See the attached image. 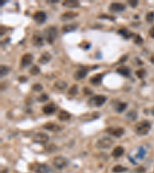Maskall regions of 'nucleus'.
Segmentation results:
<instances>
[{
    "instance_id": "obj_44",
    "label": "nucleus",
    "mask_w": 154,
    "mask_h": 173,
    "mask_svg": "<svg viewBox=\"0 0 154 173\" xmlns=\"http://www.w3.org/2000/svg\"><path fill=\"white\" fill-rule=\"evenodd\" d=\"M127 55H123V56H122V58L119 60V63H123L127 59Z\"/></svg>"
},
{
    "instance_id": "obj_37",
    "label": "nucleus",
    "mask_w": 154,
    "mask_h": 173,
    "mask_svg": "<svg viewBox=\"0 0 154 173\" xmlns=\"http://www.w3.org/2000/svg\"><path fill=\"white\" fill-rule=\"evenodd\" d=\"M32 89H33V90L35 91V92H40V91L42 90V86L39 83L35 84V85H33Z\"/></svg>"
},
{
    "instance_id": "obj_3",
    "label": "nucleus",
    "mask_w": 154,
    "mask_h": 173,
    "mask_svg": "<svg viewBox=\"0 0 154 173\" xmlns=\"http://www.w3.org/2000/svg\"><path fill=\"white\" fill-rule=\"evenodd\" d=\"M114 143V141L108 136H105L103 138H99L96 143V147L99 149H107L112 147Z\"/></svg>"
},
{
    "instance_id": "obj_12",
    "label": "nucleus",
    "mask_w": 154,
    "mask_h": 173,
    "mask_svg": "<svg viewBox=\"0 0 154 173\" xmlns=\"http://www.w3.org/2000/svg\"><path fill=\"white\" fill-rule=\"evenodd\" d=\"M42 127L44 128L45 129L49 130V131H54V132H57V131H60L62 129V126H60V125L53 122L46 123V124H44V125H42Z\"/></svg>"
},
{
    "instance_id": "obj_28",
    "label": "nucleus",
    "mask_w": 154,
    "mask_h": 173,
    "mask_svg": "<svg viewBox=\"0 0 154 173\" xmlns=\"http://www.w3.org/2000/svg\"><path fill=\"white\" fill-rule=\"evenodd\" d=\"M11 70L10 67L7 66H1V69H0V74H1V77L6 76L8 75L9 72Z\"/></svg>"
},
{
    "instance_id": "obj_9",
    "label": "nucleus",
    "mask_w": 154,
    "mask_h": 173,
    "mask_svg": "<svg viewBox=\"0 0 154 173\" xmlns=\"http://www.w3.org/2000/svg\"><path fill=\"white\" fill-rule=\"evenodd\" d=\"M106 132L111 135V136H113L117 138H119L123 136L125 131H124V129L122 127H118V128H113V127H110L106 129Z\"/></svg>"
},
{
    "instance_id": "obj_24",
    "label": "nucleus",
    "mask_w": 154,
    "mask_h": 173,
    "mask_svg": "<svg viewBox=\"0 0 154 173\" xmlns=\"http://www.w3.org/2000/svg\"><path fill=\"white\" fill-rule=\"evenodd\" d=\"M71 118V115L66 111L64 110H61L59 114H58V118L59 120L62 121V122H65V121H68L69 118Z\"/></svg>"
},
{
    "instance_id": "obj_38",
    "label": "nucleus",
    "mask_w": 154,
    "mask_h": 173,
    "mask_svg": "<svg viewBox=\"0 0 154 173\" xmlns=\"http://www.w3.org/2000/svg\"><path fill=\"white\" fill-rule=\"evenodd\" d=\"M145 153L146 152L145 150L143 149V148H139V152H138V156H137V157L139 158H143V157H144V156H145Z\"/></svg>"
},
{
    "instance_id": "obj_4",
    "label": "nucleus",
    "mask_w": 154,
    "mask_h": 173,
    "mask_svg": "<svg viewBox=\"0 0 154 173\" xmlns=\"http://www.w3.org/2000/svg\"><path fill=\"white\" fill-rule=\"evenodd\" d=\"M53 164L57 169H62L68 165L69 159L63 156H56L53 158Z\"/></svg>"
},
{
    "instance_id": "obj_21",
    "label": "nucleus",
    "mask_w": 154,
    "mask_h": 173,
    "mask_svg": "<svg viewBox=\"0 0 154 173\" xmlns=\"http://www.w3.org/2000/svg\"><path fill=\"white\" fill-rule=\"evenodd\" d=\"M117 72L119 73V75H121L122 76L130 77L131 71H130V69L127 66H120L117 69Z\"/></svg>"
},
{
    "instance_id": "obj_25",
    "label": "nucleus",
    "mask_w": 154,
    "mask_h": 173,
    "mask_svg": "<svg viewBox=\"0 0 154 173\" xmlns=\"http://www.w3.org/2000/svg\"><path fill=\"white\" fill-rule=\"evenodd\" d=\"M118 33H119V35H121L124 39H130L131 37H133V35H134L133 33H131L130 31L127 30L126 29H119V30L118 31Z\"/></svg>"
},
{
    "instance_id": "obj_6",
    "label": "nucleus",
    "mask_w": 154,
    "mask_h": 173,
    "mask_svg": "<svg viewBox=\"0 0 154 173\" xmlns=\"http://www.w3.org/2000/svg\"><path fill=\"white\" fill-rule=\"evenodd\" d=\"M106 99H107V98L106 96L102 95H95L92 98H91L89 99V104L91 106L100 107V106L103 105L104 103L106 102Z\"/></svg>"
},
{
    "instance_id": "obj_42",
    "label": "nucleus",
    "mask_w": 154,
    "mask_h": 173,
    "mask_svg": "<svg viewBox=\"0 0 154 173\" xmlns=\"http://www.w3.org/2000/svg\"><path fill=\"white\" fill-rule=\"evenodd\" d=\"M19 82H26L27 81V78L25 76H20L19 77Z\"/></svg>"
},
{
    "instance_id": "obj_17",
    "label": "nucleus",
    "mask_w": 154,
    "mask_h": 173,
    "mask_svg": "<svg viewBox=\"0 0 154 173\" xmlns=\"http://www.w3.org/2000/svg\"><path fill=\"white\" fill-rule=\"evenodd\" d=\"M103 77V74L98 73V74L94 75L93 76L91 77L90 79H89V82L93 86H99V85L102 83Z\"/></svg>"
},
{
    "instance_id": "obj_32",
    "label": "nucleus",
    "mask_w": 154,
    "mask_h": 173,
    "mask_svg": "<svg viewBox=\"0 0 154 173\" xmlns=\"http://www.w3.org/2000/svg\"><path fill=\"white\" fill-rule=\"evenodd\" d=\"M146 72L144 69H139L136 71V75L139 79H143L146 76Z\"/></svg>"
},
{
    "instance_id": "obj_40",
    "label": "nucleus",
    "mask_w": 154,
    "mask_h": 173,
    "mask_svg": "<svg viewBox=\"0 0 154 173\" xmlns=\"http://www.w3.org/2000/svg\"><path fill=\"white\" fill-rule=\"evenodd\" d=\"M83 92L85 93V95H92V91L88 87H85L83 89Z\"/></svg>"
},
{
    "instance_id": "obj_27",
    "label": "nucleus",
    "mask_w": 154,
    "mask_h": 173,
    "mask_svg": "<svg viewBox=\"0 0 154 173\" xmlns=\"http://www.w3.org/2000/svg\"><path fill=\"white\" fill-rule=\"evenodd\" d=\"M54 86L59 90H64L66 89V87H67V83L62 80H58L55 82Z\"/></svg>"
},
{
    "instance_id": "obj_46",
    "label": "nucleus",
    "mask_w": 154,
    "mask_h": 173,
    "mask_svg": "<svg viewBox=\"0 0 154 173\" xmlns=\"http://www.w3.org/2000/svg\"><path fill=\"white\" fill-rule=\"evenodd\" d=\"M151 113H152L153 116H154V106L151 109Z\"/></svg>"
},
{
    "instance_id": "obj_35",
    "label": "nucleus",
    "mask_w": 154,
    "mask_h": 173,
    "mask_svg": "<svg viewBox=\"0 0 154 173\" xmlns=\"http://www.w3.org/2000/svg\"><path fill=\"white\" fill-rule=\"evenodd\" d=\"M68 93L69 95H76L77 93H78V86H77L76 85H73V86L69 89Z\"/></svg>"
},
{
    "instance_id": "obj_45",
    "label": "nucleus",
    "mask_w": 154,
    "mask_h": 173,
    "mask_svg": "<svg viewBox=\"0 0 154 173\" xmlns=\"http://www.w3.org/2000/svg\"><path fill=\"white\" fill-rule=\"evenodd\" d=\"M59 2V1H58V0H49L48 2H49V3H55V2Z\"/></svg>"
},
{
    "instance_id": "obj_23",
    "label": "nucleus",
    "mask_w": 154,
    "mask_h": 173,
    "mask_svg": "<svg viewBox=\"0 0 154 173\" xmlns=\"http://www.w3.org/2000/svg\"><path fill=\"white\" fill-rule=\"evenodd\" d=\"M124 153V148L123 146H117L113 149L112 152V156L114 158H119Z\"/></svg>"
},
{
    "instance_id": "obj_10",
    "label": "nucleus",
    "mask_w": 154,
    "mask_h": 173,
    "mask_svg": "<svg viewBox=\"0 0 154 173\" xmlns=\"http://www.w3.org/2000/svg\"><path fill=\"white\" fill-rule=\"evenodd\" d=\"M33 19H34L35 22H36L39 24H42L46 22V19H47V15H46V12L42 11L36 12L33 16Z\"/></svg>"
},
{
    "instance_id": "obj_13",
    "label": "nucleus",
    "mask_w": 154,
    "mask_h": 173,
    "mask_svg": "<svg viewBox=\"0 0 154 173\" xmlns=\"http://www.w3.org/2000/svg\"><path fill=\"white\" fill-rule=\"evenodd\" d=\"M33 55L30 53H26L24 55H22V59H21V66L22 67H27L29 66L32 62H33Z\"/></svg>"
},
{
    "instance_id": "obj_41",
    "label": "nucleus",
    "mask_w": 154,
    "mask_h": 173,
    "mask_svg": "<svg viewBox=\"0 0 154 173\" xmlns=\"http://www.w3.org/2000/svg\"><path fill=\"white\" fill-rule=\"evenodd\" d=\"M99 18H100V19H110L112 20V21H114L115 20V18L113 17V16H110V15H99Z\"/></svg>"
},
{
    "instance_id": "obj_15",
    "label": "nucleus",
    "mask_w": 154,
    "mask_h": 173,
    "mask_svg": "<svg viewBox=\"0 0 154 173\" xmlns=\"http://www.w3.org/2000/svg\"><path fill=\"white\" fill-rule=\"evenodd\" d=\"M87 74H88V69L85 68H80L74 73V79L76 80H81L84 79Z\"/></svg>"
},
{
    "instance_id": "obj_5",
    "label": "nucleus",
    "mask_w": 154,
    "mask_h": 173,
    "mask_svg": "<svg viewBox=\"0 0 154 173\" xmlns=\"http://www.w3.org/2000/svg\"><path fill=\"white\" fill-rule=\"evenodd\" d=\"M30 169L35 173H49L50 172L49 165L45 163H34L30 166Z\"/></svg>"
},
{
    "instance_id": "obj_39",
    "label": "nucleus",
    "mask_w": 154,
    "mask_h": 173,
    "mask_svg": "<svg viewBox=\"0 0 154 173\" xmlns=\"http://www.w3.org/2000/svg\"><path fill=\"white\" fill-rule=\"evenodd\" d=\"M128 3L130 5V6H132V8H136L138 5V1L137 0H129Z\"/></svg>"
},
{
    "instance_id": "obj_34",
    "label": "nucleus",
    "mask_w": 154,
    "mask_h": 173,
    "mask_svg": "<svg viewBox=\"0 0 154 173\" xmlns=\"http://www.w3.org/2000/svg\"><path fill=\"white\" fill-rule=\"evenodd\" d=\"M146 20L149 23H152L154 22V12H149L146 15Z\"/></svg>"
},
{
    "instance_id": "obj_43",
    "label": "nucleus",
    "mask_w": 154,
    "mask_h": 173,
    "mask_svg": "<svg viewBox=\"0 0 154 173\" xmlns=\"http://www.w3.org/2000/svg\"><path fill=\"white\" fill-rule=\"evenodd\" d=\"M149 33H150V35L153 39H154V26H153L151 29L149 31Z\"/></svg>"
},
{
    "instance_id": "obj_47",
    "label": "nucleus",
    "mask_w": 154,
    "mask_h": 173,
    "mask_svg": "<svg viewBox=\"0 0 154 173\" xmlns=\"http://www.w3.org/2000/svg\"><path fill=\"white\" fill-rule=\"evenodd\" d=\"M5 2H3V1H2V2H1V6H2L5 4Z\"/></svg>"
},
{
    "instance_id": "obj_22",
    "label": "nucleus",
    "mask_w": 154,
    "mask_h": 173,
    "mask_svg": "<svg viewBox=\"0 0 154 173\" xmlns=\"http://www.w3.org/2000/svg\"><path fill=\"white\" fill-rule=\"evenodd\" d=\"M77 28H78V24L77 23H72V24L64 25L62 28V30L64 33H68L75 31Z\"/></svg>"
},
{
    "instance_id": "obj_19",
    "label": "nucleus",
    "mask_w": 154,
    "mask_h": 173,
    "mask_svg": "<svg viewBox=\"0 0 154 173\" xmlns=\"http://www.w3.org/2000/svg\"><path fill=\"white\" fill-rule=\"evenodd\" d=\"M51 59H52V55L49 52H45L40 55V59L38 60V62H40V64H42V65H45V64L48 63L50 61Z\"/></svg>"
},
{
    "instance_id": "obj_29",
    "label": "nucleus",
    "mask_w": 154,
    "mask_h": 173,
    "mask_svg": "<svg viewBox=\"0 0 154 173\" xmlns=\"http://www.w3.org/2000/svg\"><path fill=\"white\" fill-rule=\"evenodd\" d=\"M126 171H127V169L125 168V167L122 166V165H119L114 166L112 169V172L113 173H122Z\"/></svg>"
},
{
    "instance_id": "obj_8",
    "label": "nucleus",
    "mask_w": 154,
    "mask_h": 173,
    "mask_svg": "<svg viewBox=\"0 0 154 173\" xmlns=\"http://www.w3.org/2000/svg\"><path fill=\"white\" fill-rule=\"evenodd\" d=\"M43 40H44V37L41 35V33L39 31H36L33 35L31 42L34 46L40 47V46H43Z\"/></svg>"
},
{
    "instance_id": "obj_36",
    "label": "nucleus",
    "mask_w": 154,
    "mask_h": 173,
    "mask_svg": "<svg viewBox=\"0 0 154 173\" xmlns=\"http://www.w3.org/2000/svg\"><path fill=\"white\" fill-rule=\"evenodd\" d=\"M49 99V96L46 93H42L37 98V101L40 102H45Z\"/></svg>"
},
{
    "instance_id": "obj_11",
    "label": "nucleus",
    "mask_w": 154,
    "mask_h": 173,
    "mask_svg": "<svg viewBox=\"0 0 154 173\" xmlns=\"http://www.w3.org/2000/svg\"><path fill=\"white\" fill-rule=\"evenodd\" d=\"M126 9L125 5H123V3H119V2H112L110 6V12H121L124 11Z\"/></svg>"
},
{
    "instance_id": "obj_7",
    "label": "nucleus",
    "mask_w": 154,
    "mask_h": 173,
    "mask_svg": "<svg viewBox=\"0 0 154 173\" xmlns=\"http://www.w3.org/2000/svg\"><path fill=\"white\" fill-rule=\"evenodd\" d=\"M49 137L45 132H37L33 136V140L35 143L40 145H46L49 142Z\"/></svg>"
},
{
    "instance_id": "obj_33",
    "label": "nucleus",
    "mask_w": 154,
    "mask_h": 173,
    "mask_svg": "<svg viewBox=\"0 0 154 173\" xmlns=\"http://www.w3.org/2000/svg\"><path fill=\"white\" fill-rule=\"evenodd\" d=\"M29 73H30L32 75H37L40 73V69L39 68V66H33L32 68L30 69L29 70Z\"/></svg>"
},
{
    "instance_id": "obj_14",
    "label": "nucleus",
    "mask_w": 154,
    "mask_h": 173,
    "mask_svg": "<svg viewBox=\"0 0 154 173\" xmlns=\"http://www.w3.org/2000/svg\"><path fill=\"white\" fill-rule=\"evenodd\" d=\"M100 114L99 112H94L92 113H86V114H84L83 116H82L80 117V119H81L83 122H90V121L94 120V119H97L99 118Z\"/></svg>"
},
{
    "instance_id": "obj_31",
    "label": "nucleus",
    "mask_w": 154,
    "mask_h": 173,
    "mask_svg": "<svg viewBox=\"0 0 154 173\" xmlns=\"http://www.w3.org/2000/svg\"><path fill=\"white\" fill-rule=\"evenodd\" d=\"M133 42L137 45H141V44L143 43V38L141 37L140 35L134 34V35H133Z\"/></svg>"
},
{
    "instance_id": "obj_1",
    "label": "nucleus",
    "mask_w": 154,
    "mask_h": 173,
    "mask_svg": "<svg viewBox=\"0 0 154 173\" xmlns=\"http://www.w3.org/2000/svg\"><path fill=\"white\" fill-rule=\"evenodd\" d=\"M58 36V30L55 26H48L43 31L44 39L49 44H53Z\"/></svg>"
},
{
    "instance_id": "obj_20",
    "label": "nucleus",
    "mask_w": 154,
    "mask_h": 173,
    "mask_svg": "<svg viewBox=\"0 0 154 173\" xmlns=\"http://www.w3.org/2000/svg\"><path fill=\"white\" fill-rule=\"evenodd\" d=\"M79 14L77 12H64L60 16V19L62 21H67V20L72 19L73 18L76 17L78 16Z\"/></svg>"
},
{
    "instance_id": "obj_26",
    "label": "nucleus",
    "mask_w": 154,
    "mask_h": 173,
    "mask_svg": "<svg viewBox=\"0 0 154 173\" xmlns=\"http://www.w3.org/2000/svg\"><path fill=\"white\" fill-rule=\"evenodd\" d=\"M127 108V104L125 102H119L117 103L116 106H115V110L117 111L118 113H121L123 111H125V109Z\"/></svg>"
},
{
    "instance_id": "obj_2",
    "label": "nucleus",
    "mask_w": 154,
    "mask_h": 173,
    "mask_svg": "<svg viewBox=\"0 0 154 173\" xmlns=\"http://www.w3.org/2000/svg\"><path fill=\"white\" fill-rule=\"evenodd\" d=\"M151 129V124L149 121L143 120L135 125L134 131L138 136H145Z\"/></svg>"
},
{
    "instance_id": "obj_16",
    "label": "nucleus",
    "mask_w": 154,
    "mask_h": 173,
    "mask_svg": "<svg viewBox=\"0 0 154 173\" xmlns=\"http://www.w3.org/2000/svg\"><path fill=\"white\" fill-rule=\"evenodd\" d=\"M55 110H56V106L54 103H49L42 107V112L46 115L53 114L55 113Z\"/></svg>"
},
{
    "instance_id": "obj_18",
    "label": "nucleus",
    "mask_w": 154,
    "mask_h": 173,
    "mask_svg": "<svg viewBox=\"0 0 154 173\" xmlns=\"http://www.w3.org/2000/svg\"><path fill=\"white\" fill-rule=\"evenodd\" d=\"M62 6L66 8L74 9V8H79L80 3L79 1H76V0H66L62 2Z\"/></svg>"
},
{
    "instance_id": "obj_30",
    "label": "nucleus",
    "mask_w": 154,
    "mask_h": 173,
    "mask_svg": "<svg viewBox=\"0 0 154 173\" xmlns=\"http://www.w3.org/2000/svg\"><path fill=\"white\" fill-rule=\"evenodd\" d=\"M126 117H127L128 119L130 120L135 121L137 118V112L136 111H130L126 115Z\"/></svg>"
}]
</instances>
